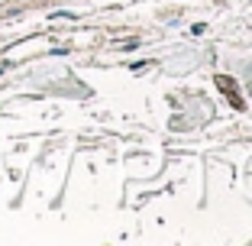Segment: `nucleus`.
<instances>
[{
    "label": "nucleus",
    "mask_w": 252,
    "mask_h": 246,
    "mask_svg": "<svg viewBox=\"0 0 252 246\" xmlns=\"http://www.w3.org/2000/svg\"><path fill=\"white\" fill-rule=\"evenodd\" d=\"M0 75H3V65H0Z\"/></svg>",
    "instance_id": "obj_1"
}]
</instances>
